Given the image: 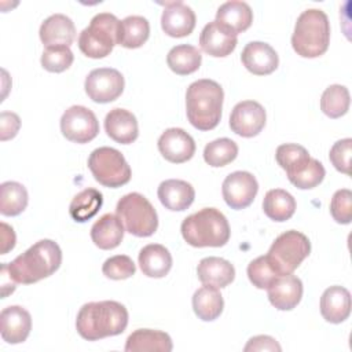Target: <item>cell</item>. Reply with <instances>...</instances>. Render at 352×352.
<instances>
[{
	"label": "cell",
	"instance_id": "2",
	"mask_svg": "<svg viewBox=\"0 0 352 352\" xmlns=\"http://www.w3.org/2000/svg\"><path fill=\"white\" fill-rule=\"evenodd\" d=\"M60 263L59 245L52 239H41L7 264V271L15 283L30 285L52 275Z\"/></svg>",
	"mask_w": 352,
	"mask_h": 352
},
{
	"label": "cell",
	"instance_id": "10",
	"mask_svg": "<svg viewBox=\"0 0 352 352\" xmlns=\"http://www.w3.org/2000/svg\"><path fill=\"white\" fill-rule=\"evenodd\" d=\"M62 135L78 144L94 140L99 133V122L92 110L85 106L69 107L60 118Z\"/></svg>",
	"mask_w": 352,
	"mask_h": 352
},
{
	"label": "cell",
	"instance_id": "44",
	"mask_svg": "<svg viewBox=\"0 0 352 352\" xmlns=\"http://www.w3.org/2000/svg\"><path fill=\"white\" fill-rule=\"evenodd\" d=\"M21 126L19 117L12 111H1L0 114V139L8 140L12 139Z\"/></svg>",
	"mask_w": 352,
	"mask_h": 352
},
{
	"label": "cell",
	"instance_id": "15",
	"mask_svg": "<svg viewBox=\"0 0 352 352\" xmlns=\"http://www.w3.org/2000/svg\"><path fill=\"white\" fill-rule=\"evenodd\" d=\"M232 30L219 23L217 21H212L206 23L199 36V45L204 52L214 58H224L230 55L238 43Z\"/></svg>",
	"mask_w": 352,
	"mask_h": 352
},
{
	"label": "cell",
	"instance_id": "38",
	"mask_svg": "<svg viewBox=\"0 0 352 352\" xmlns=\"http://www.w3.org/2000/svg\"><path fill=\"white\" fill-rule=\"evenodd\" d=\"M324 175H326V170L322 162L311 157L309 161L300 170H297L292 176H287V179L297 188L309 190L320 184L322 180L324 179Z\"/></svg>",
	"mask_w": 352,
	"mask_h": 352
},
{
	"label": "cell",
	"instance_id": "12",
	"mask_svg": "<svg viewBox=\"0 0 352 352\" xmlns=\"http://www.w3.org/2000/svg\"><path fill=\"white\" fill-rule=\"evenodd\" d=\"M258 191V183L256 177L245 170H236L230 173L221 187L223 198L231 209H245L256 198Z\"/></svg>",
	"mask_w": 352,
	"mask_h": 352
},
{
	"label": "cell",
	"instance_id": "39",
	"mask_svg": "<svg viewBox=\"0 0 352 352\" xmlns=\"http://www.w3.org/2000/svg\"><path fill=\"white\" fill-rule=\"evenodd\" d=\"M74 60V55L67 45L47 47L41 54V66L51 73L67 70Z\"/></svg>",
	"mask_w": 352,
	"mask_h": 352
},
{
	"label": "cell",
	"instance_id": "33",
	"mask_svg": "<svg viewBox=\"0 0 352 352\" xmlns=\"http://www.w3.org/2000/svg\"><path fill=\"white\" fill-rule=\"evenodd\" d=\"M103 205V195L99 190L88 187L80 191L69 205V213L77 223H84L92 219Z\"/></svg>",
	"mask_w": 352,
	"mask_h": 352
},
{
	"label": "cell",
	"instance_id": "26",
	"mask_svg": "<svg viewBox=\"0 0 352 352\" xmlns=\"http://www.w3.org/2000/svg\"><path fill=\"white\" fill-rule=\"evenodd\" d=\"M172 348L169 334L160 330L138 329L129 334L124 349L125 352H170Z\"/></svg>",
	"mask_w": 352,
	"mask_h": 352
},
{
	"label": "cell",
	"instance_id": "25",
	"mask_svg": "<svg viewBox=\"0 0 352 352\" xmlns=\"http://www.w3.org/2000/svg\"><path fill=\"white\" fill-rule=\"evenodd\" d=\"M142 272L148 278H164L172 268L169 250L160 243L146 245L138 257Z\"/></svg>",
	"mask_w": 352,
	"mask_h": 352
},
{
	"label": "cell",
	"instance_id": "22",
	"mask_svg": "<svg viewBox=\"0 0 352 352\" xmlns=\"http://www.w3.org/2000/svg\"><path fill=\"white\" fill-rule=\"evenodd\" d=\"M38 34L45 47H69L76 38V26L69 16L63 14H54L41 23Z\"/></svg>",
	"mask_w": 352,
	"mask_h": 352
},
{
	"label": "cell",
	"instance_id": "21",
	"mask_svg": "<svg viewBox=\"0 0 352 352\" xmlns=\"http://www.w3.org/2000/svg\"><path fill=\"white\" fill-rule=\"evenodd\" d=\"M160 202L169 210L182 212L191 206L195 198L194 187L186 180L168 179L158 186Z\"/></svg>",
	"mask_w": 352,
	"mask_h": 352
},
{
	"label": "cell",
	"instance_id": "8",
	"mask_svg": "<svg viewBox=\"0 0 352 352\" xmlns=\"http://www.w3.org/2000/svg\"><path fill=\"white\" fill-rule=\"evenodd\" d=\"M116 214L124 228L135 236H150L158 228V216L154 206L139 192H129L120 198Z\"/></svg>",
	"mask_w": 352,
	"mask_h": 352
},
{
	"label": "cell",
	"instance_id": "35",
	"mask_svg": "<svg viewBox=\"0 0 352 352\" xmlns=\"http://www.w3.org/2000/svg\"><path fill=\"white\" fill-rule=\"evenodd\" d=\"M349 103L351 96L348 88L340 84H333L322 94L320 110L330 118H340L346 114Z\"/></svg>",
	"mask_w": 352,
	"mask_h": 352
},
{
	"label": "cell",
	"instance_id": "30",
	"mask_svg": "<svg viewBox=\"0 0 352 352\" xmlns=\"http://www.w3.org/2000/svg\"><path fill=\"white\" fill-rule=\"evenodd\" d=\"M150 36V23L144 16L129 15L120 21L117 44L124 48H139Z\"/></svg>",
	"mask_w": 352,
	"mask_h": 352
},
{
	"label": "cell",
	"instance_id": "19",
	"mask_svg": "<svg viewBox=\"0 0 352 352\" xmlns=\"http://www.w3.org/2000/svg\"><path fill=\"white\" fill-rule=\"evenodd\" d=\"M32 330L30 314L19 307L10 305L0 314V334L1 338L8 344L23 342Z\"/></svg>",
	"mask_w": 352,
	"mask_h": 352
},
{
	"label": "cell",
	"instance_id": "28",
	"mask_svg": "<svg viewBox=\"0 0 352 352\" xmlns=\"http://www.w3.org/2000/svg\"><path fill=\"white\" fill-rule=\"evenodd\" d=\"M216 21L238 34L250 28L253 22V11L245 1H226L217 8Z\"/></svg>",
	"mask_w": 352,
	"mask_h": 352
},
{
	"label": "cell",
	"instance_id": "5",
	"mask_svg": "<svg viewBox=\"0 0 352 352\" xmlns=\"http://www.w3.org/2000/svg\"><path fill=\"white\" fill-rule=\"evenodd\" d=\"M330 44V22L324 11L309 8L297 18L292 36V47L302 58L323 55Z\"/></svg>",
	"mask_w": 352,
	"mask_h": 352
},
{
	"label": "cell",
	"instance_id": "14",
	"mask_svg": "<svg viewBox=\"0 0 352 352\" xmlns=\"http://www.w3.org/2000/svg\"><path fill=\"white\" fill-rule=\"evenodd\" d=\"M157 144L161 155L172 164H183L195 153L194 139L182 128L165 129Z\"/></svg>",
	"mask_w": 352,
	"mask_h": 352
},
{
	"label": "cell",
	"instance_id": "42",
	"mask_svg": "<svg viewBox=\"0 0 352 352\" xmlns=\"http://www.w3.org/2000/svg\"><path fill=\"white\" fill-rule=\"evenodd\" d=\"M331 217L340 224H349L352 220V191L348 188L337 190L330 201Z\"/></svg>",
	"mask_w": 352,
	"mask_h": 352
},
{
	"label": "cell",
	"instance_id": "20",
	"mask_svg": "<svg viewBox=\"0 0 352 352\" xmlns=\"http://www.w3.org/2000/svg\"><path fill=\"white\" fill-rule=\"evenodd\" d=\"M104 131L109 138L120 144H131L139 136L136 117L121 107L111 109L104 118Z\"/></svg>",
	"mask_w": 352,
	"mask_h": 352
},
{
	"label": "cell",
	"instance_id": "11",
	"mask_svg": "<svg viewBox=\"0 0 352 352\" xmlns=\"http://www.w3.org/2000/svg\"><path fill=\"white\" fill-rule=\"evenodd\" d=\"M125 87L124 76L111 67H99L89 72L84 88L88 98L96 103H110L121 96Z\"/></svg>",
	"mask_w": 352,
	"mask_h": 352
},
{
	"label": "cell",
	"instance_id": "7",
	"mask_svg": "<svg viewBox=\"0 0 352 352\" xmlns=\"http://www.w3.org/2000/svg\"><path fill=\"white\" fill-rule=\"evenodd\" d=\"M120 19L110 12L96 14L78 36L80 51L92 59L107 56L117 44Z\"/></svg>",
	"mask_w": 352,
	"mask_h": 352
},
{
	"label": "cell",
	"instance_id": "40",
	"mask_svg": "<svg viewBox=\"0 0 352 352\" xmlns=\"http://www.w3.org/2000/svg\"><path fill=\"white\" fill-rule=\"evenodd\" d=\"M135 271H136L135 263L129 256H125V254H116L113 257H109L102 265L103 275L114 280L131 278L135 274Z\"/></svg>",
	"mask_w": 352,
	"mask_h": 352
},
{
	"label": "cell",
	"instance_id": "13",
	"mask_svg": "<svg viewBox=\"0 0 352 352\" xmlns=\"http://www.w3.org/2000/svg\"><path fill=\"white\" fill-rule=\"evenodd\" d=\"M265 120V110L258 102L243 100L234 106L230 116V128L242 138H253L263 131Z\"/></svg>",
	"mask_w": 352,
	"mask_h": 352
},
{
	"label": "cell",
	"instance_id": "37",
	"mask_svg": "<svg viewBox=\"0 0 352 352\" xmlns=\"http://www.w3.org/2000/svg\"><path fill=\"white\" fill-rule=\"evenodd\" d=\"M275 158L278 165L289 175L304 165L311 157L305 147L296 143H285L276 148Z\"/></svg>",
	"mask_w": 352,
	"mask_h": 352
},
{
	"label": "cell",
	"instance_id": "27",
	"mask_svg": "<svg viewBox=\"0 0 352 352\" xmlns=\"http://www.w3.org/2000/svg\"><path fill=\"white\" fill-rule=\"evenodd\" d=\"M124 238V226L117 214L106 213L91 227L92 242L103 250L117 248Z\"/></svg>",
	"mask_w": 352,
	"mask_h": 352
},
{
	"label": "cell",
	"instance_id": "18",
	"mask_svg": "<svg viewBox=\"0 0 352 352\" xmlns=\"http://www.w3.org/2000/svg\"><path fill=\"white\" fill-rule=\"evenodd\" d=\"M268 300L279 311H290L301 301L302 282L293 274L280 275L267 287Z\"/></svg>",
	"mask_w": 352,
	"mask_h": 352
},
{
	"label": "cell",
	"instance_id": "23",
	"mask_svg": "<svg viewBox=\"0 0 352 352\" xmlns=\"http://www.w3.org/2000/svg\"><path fill=\"white\" fill-rule=\"evenodd\" d=\"M320 314L330 323H341L351 314V293L342 286L327 287L320 297Z\"/></svg>",
	"mask_w": 352,
	"mask_h": 352
},
{
	"label": "cell",
	"instance_id": "16",
	"mask_svg": "<svg viewBox=\"0 0 352 352\" xmlns=\"http://www.w3.org/2000/svg\"><path fill=\"white\" fill-rule=\"evenodd\" d=\"M195 21V12L183 1L166 3L161 15L162 30L170 37H186L191 34Z\"/></svg>",
	"mask_w": 352,
	"mask_h": 352
},
{
	"label": "cell",
	"instance_id": "6",
	"mask_svg": "<svg viewBox=\"0 0 352 352\" xmlns=\"http://www.w3.org/2000/svg\"><path fill=\"white\" fill-rule=\"evenodd\" d=\"M311 242L308 236L296 230L280 234L268 249L265 258L276 275L293 274L309 256Z\"/></svg>",
	"mask_w": 352,
	"mask_h": 352
},
{
	"label": "cell",
	"instance_id": "17",
	"mask_svg": "<svg viewBox=\"0 0 352 352\" xmlns=\"http://www.w3.org/2000/svg\"><path fill=\"white\" fill-rule=\"evenodd\" d=\"M241 60L243 66L256 76L271 74L279 65L276 51L263 41L248 43L241 54Z\"/></svg>",
	"mask_w": 352,
	"mask_h": 352
},
{
	"label": "cell",
	"instance_id": "31",
	"mask_svg": "<svg viewBox=\"0 0 352 352\" xmlns=\"http://www.w3.org/2000/svg\"><path fill=\"white\" fill-rule=\"evenodd\" d=\"M263 210L274 221H286L296 212V199L286 190L272 188L264 195Z\"/></svg>",
	"mask_w": 352,
	"mask_h": 352
},
{
	"label": "cell",
	"instance_id": "46",
	"mask_svg": "<svg viewBox=\"0 0 352 352\" xmlns=\"http://www.w3.org/2000/svg\"><path fill=\"white\" fill-rule=\"evenodd\" d=\"M15 232L12 227L6 223H1V254H6L15 246Z\"/></svg>",
	"mask_w": 352,
	"mask_h": 352
},
{
	"label": "cell",
	"instance_id": "24",
	"mask_svg": "<svg viewBox=\"0 0 352 352\" xmlns=\"http://www.w3.org/2000/svg\"><path fill=\"white\" fill-rule=\"evenodd\" d=\"M198 279L204 285H209L217 289L228 286L235 278L234 265L221 257H205L197 267Z\"/></svg>",
	"mask_w": 352,
	"mask_h": 352
},
{
	"label": "cell",
	"instance_id": "32",
	"mask_svg": "<svg viewBox=\"0 0 352 352\" xmlns=\"http://www.w3.org/2000/svg\"><path fill=\"white\" fill-rule=\"evenodd\" d=\"M201 62L202 55L199 50L190 44H180L170 48L166 56L169 69L179 76H187L197 72L201 66Z\"/></svg>",
	"mask_w": 352,
	"mask_h": 352
},
{
	"label": "cell",
	"instance_id": "4",
	"mask_svg": "<svg viewBox=\"0 0 352 352\" xmlns=\"http://www.w3.org/2000/svg\"><path fill=\"white\" fill-rule=\"evenodd\" d=\"M184 241L194 248H220L230 239L227 217L216 208H204L187 216L180 227Z\"/></svg>",
	"mask_w": 352,
	"mask_h": 352
},
{
	"label": "cell",
	"instance_id": "41",
	"mask_svg": "<svg viewBox=\"0 0 352 352\" xmlns=\"http://www.w3.org/2000/svg\"><path fill=\"white\" fill-rule=\"evenodd\" d=\"M278 276L270 267L265 256H258L248 265V278L257 289H267Z\"/></svg>",
	"mask_w": 352,
	"mask_h": 352
},
{
	"label": "cell",
	"instance_id": "45",
	"mask_svg": "<svg viewBox=\"0 0 352 352\" xmlns=\"http://www.w3.org/2000/svg\"><path fill=\"white\" fill-rule=\"evenodd\" d=\"M243 349L245 352H249V351H280L282 348L276 342V340L270 336H256L248 341Z\"/></svg>",
	"mask_w": 352,
	"mask_h": 352
},
{
	"label": "cell",
	"instance_id": "36",
	"mask_svg": "<svg viewBox=\"0 0 352 352\" xmlns=\"http://www.w3.org/2000/svg\"><path fill=\"white\" fill-rule=\"evenodd\" d=\"M238 155V144L228 139L220 138L208 143L204 148V160L208 165L213 168L226 166L232 162Z\"/></svg>",
	"mask_w": 352,
	"mask_h": 352
},
{
	"label": "cell",
	"instance_id": "1",
	"mask_svg": "<svg viewBox=\"0 0 352 352\" xmlns=\"http://www.w3.org/2000/svg\"><path fill=\"white\" fill-rule=\"evenodd\" d=\"M128 326L126 308L113 300L84 304L76 319L77 333L88 341L118 336Z\"/></svg>",
	"mask_w": 352,
	"mask_h": 352
},
{
	"label": "cell",
	"instance_id": "29",
	"mask_svg": "<svg viewBox=\"0 0 352 352\" xmlns=\"http://www.w3.org/2000/svg\"><path fill=\"white\" fill-rule=\"evenodd\" d=\"M224 308V300L217 287L204 285L192 296V309L195 315L205 322H212L220 316Z\"/></svg>",
	"mask_w": 352,
	"mask_h": 352
},
{
	"label": "cell",
	"instance_id": "3",
	"mask_svg": "<svg viewBox=\"0 0 352 352\" xmlns=\"http://www.w3.org/2000/svg\"><path fill=\"white\" fill-rule=\"evenodd\" d=\"M224 92L219 82L202 78L191 82L186 92V113L190 124L199 131L216 128L221 118Z\"/></svg>",
	"mask_w": 352,
	"mask_h": 352
},
{
	"label": "cell",
	"instance_id": "43",
	"mask_svg": "<svg viewBox=\"0 0 352 352\" xmlns=\"http://www.w3.org/2000/svg\"><path fill=\"white\" fill-rule=\"evenodd\" d=\"M351 154H352V139L345 138L333 144V147L330 148V153H329V158L337 170H340L345 175H349Z\"/></svg>",
	"mask_w": 352,
	"mask_h": 352
},
{
	"label": "cell",
	"instance_id": "34",
	"mask_svg": "<svg viewBox=\"0 0 352 352\" xmlns=\"http://www.w3.org/2000/svg\"><path fill=\"white\" fill-rule=\"evenodd\" d=\"M29 195L23 184L18 182H4L0 184V213L4 216H18L28 206Z\"/></svg>",
	"mask_w": 352,
	"mask_h": 352
},
{
	"label": "cell",
	"instance_id": "9",
	"mask_svg": "<svg viewBox=\"0 0 352 352\" xmlns=\"http://www.w3.org/2000/svg\"><path fill=\"white\" fill-rule=\"evenodd\" d=\"M88 168L95 180L110 188H117L131 180L132 170L125 157L113 147L95 148L88 158Z\"/></svg>",
	"mask_w": 352,
	"mask_h": 352
}]
</instances>
